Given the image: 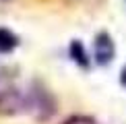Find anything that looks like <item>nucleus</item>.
Segmentation results:
<instances>
[{"mask_svg": "<svg viewBox=\"0 0 126 124\" xmlns=\"http://www.w3.org/2000/svg\"><path fill=\"white\" fill-rule=\"evenodd\" d=\"M25 99H27V110L35 120L44 122V120H50L52 116L56 114V99L52 97V93L41 87L39 83L31 85V89L25 93Z\"/></svg>", "mask_w": 126, "mask_h": 124, "instance_id": "1", "label": "nucleus"}, {"mask_svg": "<svg viewBox=\"0 0 126 124\" xmlns=\"http://www.w3.org/2000/svg\"><path fill=\"white\" fill-rule=\"evenodd\" d=\"M27 110L25 93L19 89H2L0 91V114L2 116H15Z\"/></svg>", "mask_w": 126, "mask_h": 124, "instance_id": "2", "label": "nucleus"}, {"mask_svg": "<svg viewBox=\"0 0 126 124\" xmlns=\"http://www.w3.org/2000/svg\"><path fill=\"white\" fill-rule=\"evenodd\" d=\"M93 50H95V64H99V66H108L110 62H112L114 54H116L114 39L110 37L106 31H101V33L95 37V41H93Z\"/></svg>", "mask_w": 126, "mask_h": 124, "instance_id": "3", "label": "nucleus"}, {"mask_svg": "<svg viewBox=\"0 0 126 124\" xmlns=\"http://www.w3.org/2000/svg\"><path fill=\"white\" fill-rule=\"evenodd\" d=\"M68 52H70V58H72L75 64H79L81 68H89V56H87V52H85V46H83L79 39H72L70 41Z\"/></svg>", "mask_w": 126, "mask_h": 124, "instance_id": "4", "label": "nucleus"}, {"mask_svg": "<svg viewBox=\"0 0 126 124\" xmlns=\"http://www.w3.org/2000/svg\"><path fill=\"white\" fill-rule=\"evenodd\" d=\"M17 48V35L0 27V52H10Z\"/></svg>", "mask_w": 126, "mask_h": 124, "instance_id": "5", "label": "nucleus"}, {"mask_svg": "<svg viewBox=\"0 0 126 124\" xmlns=\"http://www.w3.org/2000/svg\"><path fill=\"white\" fill-rule=\"evenodd\" d=\"M64 124H97L93 118H87V116H72V118H68V120Z\"/></svg>", "mask_w": 126, "mask_h": 124, "instance_id": "6", "label": "nucleus"}, {"mask_svg": "<svg viewBox=\"0 0 126 124\" xmlns=\"http://www.w3.org/2000/svg\"><path fill=\"white\" fill-rule=\"evenodd\" d=\"M120 83L126 87V66H124V70H122V79H120Z\"/></svg>", "mask_w": 126, "mask_h": 124, "instance_id": "7", "label": "nucleus"}]
</instances>
